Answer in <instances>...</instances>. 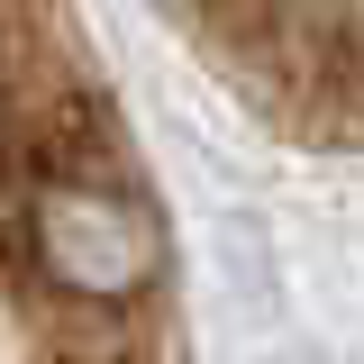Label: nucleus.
Wrapping results in <instances>:
<instances>
[{"mask_svg":"<svg viewBox=\"0 0 364 364\" xmlns=\"http://www.w3.org/2000/svg\"><path fill=\"white\" fill-rule=\"evenodd\" d=\"M18 264L46 301L136 310L164 282V228L128 191V173H37L18 182Z\"/></svg>","mask_w":364,"mask_h":364,"instance_id":"1","label":"nucleus"}]
</instances>
